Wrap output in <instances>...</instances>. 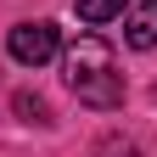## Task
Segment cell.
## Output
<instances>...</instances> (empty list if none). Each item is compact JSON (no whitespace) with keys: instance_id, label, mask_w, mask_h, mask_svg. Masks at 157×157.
<instances>
[{"instance_id":"cell-2","label":"cell","mask_w":157,"mask_h":157,"mask_svg":"<svg viewBox=\"0 0 157 157\" xmlns=\"http://www.w3.org/2000/svg\"><path fill=\"white\" fill-rule=\"evenodd\" d=\"M6 51H11V62H23V67H45L56 51H62V28L56 23H17L6 34Z\"/></svg>"},{"instance_id":"cell-1","label":"cell","mask_w":157,"mask_h":157,"mask_svg":"<svg viewBox=\"0 0 157 157\" xmlns=\"http://www.w3.org/2000/svg\"><path fill=\"white\" fill-rule=\"evenodd\" d=\"M62 78H67V90L78 95L84 107L95 112H112V107H124V73H118V56L101 34H78L67 56H62Z\"/></svg>"},{"instance_id":"cell-4","label":"cell","mask_w":157,"mask_h":157,"mask_svg":"<svg viewBox=\"0 0 157 157\" xmlns=\"http://www.w3.org/2000/svg\"><path fill=\"white\" fill-rule=\"evenodd\" d=\"M73 6H78V23L101 28V23H112V17H124V11H129V0H73Z\"/></svg>"},{"instance_id":"cell-6","label":"cell","mask_w":157,"mask_h":157,"mask_svg":"<svg viewBox=\"0 0 157 157\" xmlns=\"http://www.w3.org/2000/svg\"><path fill=\"white\" fill-rule=\"evenodd\" d=\"M11 107H17V118H28V124H45V118H51V107H45V101H39V95H28V90H23V95H17V101H11Z\"/></svg>"},{"instance_id":"cell-5","label":"cell","mask_w":157,"mask_h":157,"mask_svg":"<svg viewBox=\"0 0 157 157\" xmlns=\"http://www.w3.org/2000/svg\"><path fill=\"white\" fill-rule=\"evenodd\" d=\"M90 157H140V146L124 140V135H107V140H95V151H90Z\"/></svg>"},{"instance_id":"cell-3","label":"cell","mask_w":157,"mask_h":157,"mask_svg":"<svg viewBox=\"0 0 157 157\" xmlns=\"http://www.w3.org/2000/svg\"><path fill=\"white\" fill-rule=\"evenodd\" d=\"M124 39H129L135 51H151V45H157V0H146V6H135V11H129Z\"/></svg>"}]
</instances>
